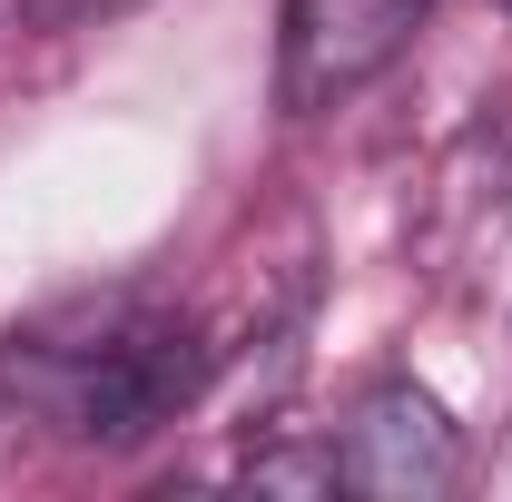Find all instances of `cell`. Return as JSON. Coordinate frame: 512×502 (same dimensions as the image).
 Masks as SVG:
<instances>
[{
    "label": "cell",
    "instance_id": "4",
    "mask_svg": "<svg viewBox=\"0 0 512 502\" xmlns=\"http://www.w3.org/2000/svg\"><path fill=\"white\" fill-rule=\"evenodd\" d=\"M138 0H20V20L30 30H99V20H119Z\"/></svg>",
    "mask_w": 512,
    "mask_h": 502
},
{
    "label": "cell",
    "instance_id": "3",
    "mask_svg": "<svg viewBox=\"0 0 512 502\" xmlns=\"http://www.w3.org/2000/svg\"><path fill=\"white\" fill-rule=\"evenodd\" d=\"M335 483L375 502H444L463 483V424L424 384H375L335 434Z\"/></svg>",
    "mask_w": 512,
    "mask_h": 502
},
{
    "label": "cell",
    "instance_id": "2",
    "mask_svg": "<svg viewBox=\"0 0 512 502\" xmlns=\"http://www.w3.org/2000/svg\"><path fill=\"white\" fill-rule=\"evenodd\" d=\"M434 20V0H286L276 30V99L286 109H335L365 79L414 50V30Z\"/></svg>",
    "mask_w": 512,
    "mask_h": 502
},
{
    "label": "cell",
    "instance_id": "1",
    "mask_svg": "<svg viewBox=\"0 0 512 502\" xmlns=\"http://www.w3.org/2000/svg\"><path fill=\"white\" fill-rule=\"evenodd\" d=\"M197 384H207V335L188 315H128L50 375V404L89 443H148L158 424L188 414Z\"/></svg>",
    "mask_w": 512,
    "mask_h": 502
}]
</instances>
